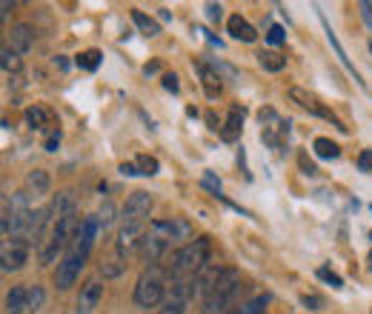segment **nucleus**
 Returning a JSON list of instances; mask_svg holds the SVG:
<instances>
[{
    "label": "nucleus",
    "instance_id": "f257e3e1",
    "mask_svg": "<svg viewBox=\"0 0 372 314\" xmlns=\"http://www.w3.org/2000/svg\"><path fill=\"white\" fill-rule=\"evenodd\" d=\"M98 235H101V226H98V217H95V214H89V217L80 220V229H77V235H75L69 251L60 257L58 272H55V286H58L60 292L72 289L75 280L80 277V272H84V266H86V260H89V254H92V249H95Z\"/></svg>",
    "mask_w": 372,
    "mask_h": 314
},
{
    "label": "nucleus",
    "instance_id": "f03ea898",
    "mask_svg": "<svg viewBox=\"0 0 372 314\" xmlns=\"http://www.w3.org/2000/svg\"><path fill=\"white\" fill-rule=\"evenodd\" d=\"M192 237V226L181 217H169V220H152L146 226L143 243L138 249V254L149 263H158L163 254L172 249L175 240H189Z\"/></svg>",
    "mask_w": 372,
    "mask_h": 314
},
{
    "label": "nucleus",
    "instance_id": "7ed1b4c3",
    "mask_svg": "<svg viewBox=\"0 0 372 314\" xmlns=\"http://www.w3.org/2000/svg\"><path fill=\"white\" fill-rule=\"evenodd\" d=\"M206 266H210V237H195L172 251L167 272L169 280H184V277H198Z\"/></svg>",
    "mask_w": 372,
    "mask_h": 314
},
{
    "label": "nucleus",
    "instance_id": "20e7f679",
    "mask_svg": "<svg viewBox=\"0 0 372 314\" xmlns=\"http://www.w3.org/2000/svg\"><path fill=\"white\" fill-rule=\"evenodd\" d=\"M167 292H169V272L167 266L160 263H149L138 283H135V292H132V300L138 308H160V303L167 300Z\"/></svg>",
    "mask_w": 372,
    "mask_h": 314
},
{
    "label": "nucleus",
    "instance_id": "39448f33",
    "mask_svg": "<svg viewBox=\"0 0 372 314\" xmlns=\"http://www.w3.org/2000/svg\"><path fill=\"white\" fill-rule=\"evenodd\" d=\"M77 229H80V217H77V211L60 217V220L55 223V226L49 229L46 240L40 243V251H37L40 263L49 266V263H55L60 254H66L69 246H72V240H75V235H77ZM58 263H60V260H58Z\"/></svg>",
    "mask_w": 372,
    "mask_h": 314
},
{
    "label": "nucleus",
    "instance_id": "423d86ee",
    "mask_svg": "<svg viewBox=\"0 0 372 314\" xmlns=\"http://www.w3.org/2000/svg\"><path fill=\"white\" fill-rule=\"evenodd\" d=\"M238 292H240V272L232 266H224L210 289V294L203 300V314H226L232 300L238 297Z\"/></svg>",
    "mask_w": 372,
    "mask_h": 314
},
{
    "label": "nucleus",
    "instance_id": "0eeeda50",
    "mask_svg": "<svg viewBox=\"0 0 372 314\" xmlns=\"http://www.w3.org/2000/svg\"><path fill=\"white\" fill-rule=\"evenodd\" d=\"M289 100H293L298 109H304V112H309L312 117H321V120H326V123H333L338 131H347V126L335 117V112H329L315 95H309L307 92V89H301V86H293V89H289Z\"/></svg>",
    "mask_w": 372,
    "mask_h": 314
},
{
    "label": "nucleus",
    "instance_id": "6e6552de",
    "mask_svg": "<svg viewBox=\"0 0 372 314\" xmlns=\"http://www.w3.org/2000/svg\"><path fill=\"white\" fill-rule=\"evenodd\" d=\"M261 140L269 146V149H283L286 146V138H289V120L278 117L272 109H264L261 112Z\"/></svg>",
    "mask_w": 372,
    "mask_h": 314
},
{
    "label": "nucleus",
    "instance_id": "1a4fd4ad",
    "mask_svg": "<svg viewBox=\"0 0 372 314\" xmlns=\"http://www.w3.org/2000/svg\"><path fill=\"white\" fill-rule=\"evenodd\" d=\"M152 209H155V200L149 192H132L120 209V220L123 223H146Z\"/></svg>",
    "mask_w": 372,
    "mask_h": 314
},
{
    "label": "nucleus",
    "instance_id": "9d476101",
    "mask_svg": "<svg viewBox=\"0 0 372 314\" xmlns=\"http://www.w3.org/2000/svg\"><path fill=\"white\" fill-rule=\"evenodd\" d=\"M143 235H146V223H123L117 229V240H115V249L120 257H129L141 249L143 243Z\"/></svg>",
    "mask_w": 372,
    "mask_h": 314
},
{
    "label": "nucleus",
    "instance_id": "9b49d317",
    "mask_svg": "<svg viewBox=\"0 0 372 314\" xmlns=\"http://www.w3.org/2000/svg\"><path fill=\"white\" fill-rule=\"evenodd\" d=\"M29 260V243L23 237H12L4 243V249H0V268H4V275L9 272H18V268H23Z\"/></svg>",
    "mask_w": 372,
    "mask_h": 314
},
{
    "label": "nucleus",
    "instance_id": "f8f14e48",
    "mask_svg": "<svg viewBox=\"0 0 372 314\" xmlns=\"http://www.w3.org/2000/svg\"><path fill=\"white\" fill-rule=\"evenodd\" d=\"M101 300H103V283L98 277H89L84 286H80V294L75 300V311L77 314H92Z\"/></svg>",
    "mask_w": 372,
    "mask_h": 314
},
{
    "label": "nucleus",
    "instance_id": "ddd939ff",
    "mask_svg": "<svg viewBox=\"0 0 372 314\" xmlns=\"http://www.w3.org/2000/svg\"><path fill=\"white\" fill-rule=\"evenodd\" d=\"M46 209H49L52 223H58L60 217H66V214L77 211V197H75V192H72V189H63V192L52 195V203H49Z\"/></svg>",
    "mask_w": 372,
    "mask_h": 314
},
{
    "label": "nucleus",
    "instance_id": "4468645a",
    "mask_svg": "<svg viewBox=\"0 0 372 314\" xmlns=\"http://www.w3.org/2000/svg\"><path fill=\"white\" fill-rule=\"evenodd\" d=\"M243 117H246V109L235 103V106L229 109V115H226L224 126H221V140L235 143V140L240 138V131H243Z\"/></svg>",
    "mask_w": 372,
    "mask_h": 314
},
{
    "label": "nucleus",
    "instance_id": "2eb2a0df",
    "mask_svg": "<svg viewBox=\"0 0 372 314\" xmlns=\"http://www.w3.org/2000/svg\"><path fill=\"white\" fill-rule=\"evenodd\" d=\"M226 32H229L235 40H240V43H255V40H258L255 26L246 20V18H240V15H232V18L226 20Z\"/></svg>",
    "mask_w": 372,
    "mask_h": 314
},
{
    "label": "nucleus",
    "instance_id": "dca6fc26",
    "mask_svg": "<svg viewBox=\"0 0 372 314\" xmlns=\"http://www.w3.org/2000/svg\"><path fill=\"white\" fill-rule=\"evenodd\" d=\"M34 46V29L29 23H15L12 26V52L26 55Z\"/></svg>",
    "mask_w": 372,
    "mask_h": 314
},
{
    "label": "nucleus",
    "instance_id": "f3484780",
    "mask_svg": "<svg viewBox=\"0 0 372 314\" xmlns=\"http://www.w3.org/2000/svg\"><path fill=\"white\" fill-rule=\"evenodd\" d=\"M29 311V283L12 286L6 294V314H26Z\"/></svg>",
    "mask_w": 372,
    "mask_h": 314
},
{
    "label": "nucleus",
    "instance_id": "a211bd4d",
    "mask_svg": "<svg viewBox=\"0 0 372 314\" xmlns=\"http://www.w3.org/2000/svg\"><path fill=\"white\" fill-rule=\"evenodd\" d=\"M26 195H49V189H52V177H49V171H44V169H32L29 174H26Z\"/></svg>",
    "mask_w": 372,
    "mask_h": 314
},
{
    "label": "nucleus",
    "instance_id": "6ab92c4d",
    "mask_svg": "<svg viewBox=\"0 0 372 314\" xmlns=\"http://www.w3.org/2000/svg\"><path fill=\"white\" fill-rule=\"evenodd\" d=\"M198 74H200V83H203L206 98H218V95H221V74L212 72L206 63H198Z\"/></svg>",
    "mask_w": 372,
    "mask_h": 314
},
{
    "label": "nucleus",
    "instance_id": "aec40b11",
    "mask_svg": "<svg viewBox=\"0 0 372 314\" xmlns=\"http://www.w3.org/2000/svg\"><path fill=\"white\" fill-rule=\"evenodd\" d=\"M258 63H261L264 72H272V74H278V72L286 69V58L281 52H275V49H261L258 52Z\"/></svg>",
    "mask_w": 372,
    "mask_h": 314
},
{
    "label": "nucleus",
    "instance_id": "412c9836",
    "mask_svg": "<svg viewBox=\"0 0 372 314\" xmlns=\"http://www.w3.org/2000/svg\"><path fill=\"white\" fill-rule=\"evenodd\" d=\"M132 20H135V26L146 34V37H158L160 34V23L155 20V18H149L146 12H141V9H132Z\"/></svg>",
    "mask_w": 372,
    "mask_h": 314
},
{
    "label": "nucleus",
    "instance_id": "4be33fe9",
    "mask_svg": "<svg viewBox=\"0 0 372 314\" xmlns=\"http://www.w3.org/2000/svg\"><path fill=\"white\" fill-rule=\"evenodd\" d=\"M312 149H315V155L321 160H335V157H341V146L335 140H329V138H315Z\"/></svg>",
    "mask_w": 372,
    "mask_h": 314
},
{
    "label": "nucleus",
    "instance_id": "5701e85b",
    "mask_svg": "<svg viewBox=\"0 0 372 314\" xmlns=\"http://www.w3.org/2000/svg\"><path fill=\"white\" fill-rule=\"evenodd\" d=\"M101 63H103V52L101 49H86V52H80L75 58V66L84 69V72H95Z\"/></svg>",
    "mask_w": 372,
    "mask_h": 314
},
{
    "label": "nucleus",
    "instance_id": "b1692460",
    "mask_svg": "<svg viewBox=\"0 0 372 314\" xmlns=\"http://www.w3.org/2000/svg\"><path fill=\"white\" fill-rule=\"evenodd\" d=\"M267 303H269V297H255V300H246V303L229 308L226 314H264L267 311Z\"/></svg>",
    "mask_w": 372,
    "mask_h": 314
},
{
    "label": "nucleus",
    "instance_id": "393cba45",
    "mask_svg": "<svg viewBox=\"0 0 372 314\" xmlns=\"http://www.w3.org/2000/svg\"><path fill=\"white\" fill-rule=\"evenodd\" d=\"M26 126L29 129H46L49 126V112L44 106H29L26 109Z\"/></svg>",
    "mask_w": 372,
    "mask_h": 314
},
{
    "label": "nucleus",
    "instance_id": "a878e982",
    "mask_svg": "<svg viewBox=\"0 0 372 314\" xmlns=\"http://www.w3.org/2000/svg\"><path fill=\"white\" fill-rule=\"evenodd\" d=\"M95 217H98V226H101V232H106V229L112 226V223L117 220V209H115V203H109V200H106V203L98 209V214H95Z\"/></svg>",
    "mask_w": 372,
    "mask_h": 314
},
{
    "label": "nucleus",
    "instance_id": "bb28decb",
    "mask_svg": "<svg viewBox=\"0 0 372 314\" xmlns=\"http://www.w3.org/2000/svg\"><path fill=\"white\" fill-rule=\"evenodd\" d=\"M98 272L103 275V280H115V277H120L123 272H127V263H120V260H106V263L98 266Z\"/></svg>",
    "mask_w": 372,
    "mask_h": 314
},
{
    "label": "nucleus",
    "instance_id": "cd10ccee",
    "mask_svg": "<svg viewBox=\"0 0 372 314\" xmlns=\"http://www.w3.org/2000/svg\"><path fill=\"white\" fill-rule=\"evenodd\" d=\"M186 300H178V297H169L167 294V300L160 303V308H158V314H186Z\"/></svg>",
    "mask_w": 372,
    "mask_h": 314
},
{
    "label": "nucleus",
    "instance_id": "c85d7f7f",
    "mask_svg": "<svg viewBox=\"0 0 372 314\" xmlns=\"http://www.w3.org/2000/svg\"><path fill=\"white\" fill-rule=\"evenodd\" d=\"M135 166H138V171H141L143 177H152V174H158V169H160V163H158L155 157H149V155H138V157H135Z\"/></svg>",
    "mask_w": 372,
    "mask_h": 314
},
{
    "label": "nucleus",
    "instance_id": "c756f323",
    "mask_svg": "<svg viewBox=\"0 0 372 314\" xmlns=\"http://www.w3.org/2000/svg\"><path fill=\"white\" fill-rule=\"evenodd\" d=\"M0 66H4V72H18L20 69V58H18V52H12L9 46L0 52Z\"/></svg>",
    "mask_w": 372,
    "mask_h": 314
},
{
    "label": "nucleus",
    "instance_id": "7c9ffc66",
    "mask_svg": "<svg viewBox=\"0 0 372 314\" xmlns=\"http://www.w3.org/2000/svg\"><path fill=\"white\" fill-rule=\"evenodd\" d=\"M44 300H46V294H44V286H32L29 283V311H40V306H44Z\"/></svg>",
    "mask_w": 372,
    "mask_h": 314
},
{
    "label": "nucleus",
    "instance_id": "2f4dec72",
    "mask_svg": "<svg viewBox=\"0 0 372 314\" xmlns=\"http://www.w3.org/2000/svg\"><path fill=\"white\" fill-rule=\"evenodd\" d=\"M286 40V29L283 26H269V32H267V43H272V46H281V43Z\"/></svg>",
    "mask_w": 372,
    "mask_h": 314
},
{
    "label": "nucleus",
    "instance_id": "473e14b6",
    "mask_svg": "<svg viewBox=\"0 0 372 314\" xmlns=\"http://www.w3.org/2000/svg\"><path fill=\"white\" fill-rule=\"evenodd\" d=\"M318 277L323 280V283H329V286H333V289H341L344 286V280L335 275V272H329V268L323 266V268H318Z\"/></svg>",
    "mask_w": 372,
    "mask_h": 314
},
{
    "label": "nucleus",
    "instance_id": "72a5a7b5",
    "mask_svg": "<svg viewBox=\"0 0 372 314\" xmlns=\"http://www.w3.org/2000/svg\"><path fill=\"white\" fill-rule=\"evenodd\" d=\"M203 186L210 189L215 197H224V195H221V181H215V174H212V171H206V174H203Z\"/></svg>",
    "mask_w": 372,
    "mask_h": 314
},
{
    "label": "nucleus",
    "instance_id": "f704fd0d",
    "mask_svg": "<svg viewBox=\"0 0 372 314\" xmlns=\"http://www.w3.org/2000/svg\"><path fill=\"white\" fill-rule=\"evenodd\" d=\"M358 171H372V149H364L358 155Z\"/></svg>",
    "mask_w": 372,
    "mask_h": 314
},
{
    "label": "nucleus",
    "instance_id": "c9c22d12",
    "mask_svg": "<svg viewBox=\"0 0 372 314\" xmlns=\"http://www.w3.org/2000/svg\"><path fill=\"white\" fill-rule=\"evenodd\" d=\"M163 89H167V92H172V95H178V92H181L178 74H163Z\"/></svg>",
    "mask_w": 372,
    "mask_h": 314
},
{
    "label": "nucleus",
    "instance_id": "e433bc0d",
    "mask_svg": "<svg viewBox=\"0 0 372 314\" xmlns=\"http://www.w3.org/2000/svg\"><path fill=\"white\" fill-rule=\"evenodd\" d=\"M301 303H304L307 308H312V311H318V308H323V300H321L318 294H304V297H301Z\"/></svg>",
    "mask_w": 372,
    "mask_h": 314
},
{
    "label": "nucleus",
    "instance_id": "4c0bfd02",
    "mask_svg": "<svg viewBox=\"0 0 372 314\" xmlns=\"http://www.w3.org/2000/svg\"><path fill=\"white\" fill-rule=\"evenodd\" d=\"M206 15H210V20H221L224 6L221 4H206Z\"/></svg>",
    "mask_w": 372,
    "mask_h": 314
},
{
    "label": "nucleus",
    "instance_id": "58836bf2",
    "mask_svg": "<svg viewBox=\"0 0 372 314\" xmlns=\"http://www.w3.org/2000/svg\"><path fill=\"white\" fill-rule=\"evenodd\" d=\"M58 146H60V129H55V131L49 134V140H46V152H58Z\"/></svg>",
    "mask_w": 372,
    "mask_h": 314
},
{
    "label": "nucleus",
    "instance_id": "ea45409f",
    "mask_svg": "<svg viewBox=\"0 0 372 314\" xmlns=\"http://www.w3.org/2000/svg\"><path fill=\"white\" fill-rule=\"evenodd\" d=\"M120 174H123V177H138L141 171H138L135 163H120Z\"/></svg>",
    "mask_w": 372,
    "mask_h": 314
},
{
    "label": "nucleus",
    "instance_id": "a19ab883",
    "mask_svg": "<svg viewBox=\"0 0 372 314\" xmlns=\"http://www.w3.org/2000/svg\"><path fill=\"white\" fill-rule=\"evenodd\" d=\"M301 169H304V174H309V177H312V174H318L315 163H309V160H307V155H301Z\"/></svg>",
    "mask_w": 372,
    "mask_h": 314
},
{
    "label": "nucleus",
    "instance_id": "79ce46f5",
    "mask_svg": "<svg viewBox=\"0 0 372 314\" xmlns=\"http://www.w3.org/2000/svg\"><path fill=\"white\" fill-rule=\"evenodd\" d=\"M361 12H364V18H366V23L372 26V4H361Z\"/></svg>",
    "mask_w": 372,
    "mask_h": 314
},
{
    "label": "nucleus",
    "instance_id": "37998d69",
    "mask_svg": "<svg viewBox=\"0 0 372 314\" xmlns=\"http://www.w3.org/2000/svg\"><path fill=\"white\" fill-rule=\"evenodd\" d=\"M0 9H4V12H0V18H4L6 20V15L15 9V4H9V0H4V4H0Z\"/></svg>",
    "mask_w": 372,
    "mask_h": 314
},
{
    "label": "nucleus",
    "instance_id": "c03bdc74",
    "mask_svg": "<svg viewBox=\"0 0 372 314\" xmlns=\"http://www.w3.org/2000/svg\"><path fill=\"white\" fill-rule=\"evenodd\" d=\"M369 240H372V232H369Z\"/></svg>",
    "mask_w": 372,
    "mask_h": 314
}]
</instances>
